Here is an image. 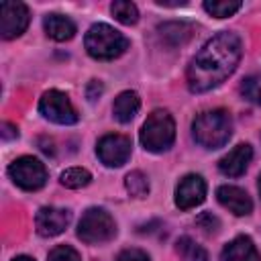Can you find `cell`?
Returning <instances> with one entry per match:
<instances>
[{"label": "cell", "mask_w": 261, "mask_h": 261, "mask_svg": "<svg viewBox=\"0 0 261 261\" xmlns=\"http://www.w3.org/2000/svg\"><path fill=\"white\" fill-rule=\"evenodd\" d=\"M8 175L18 188H22L27 192H35V190L43 188L47 181L45 165L33 155H22V157L14 159L8 167Z\"/></svg>", "instance_id": "8992f818"}, {"label": "cell", "mask_w": 261, "mask_h": 261, "mask_svg": "<svg viewBox=\"0 0 261 261\" xmlns=\"http://www.w3.org/2000/svg\"><path fill=\"white\" fill-rule=\"evenodd\" d=\"M116 234V222L104 208H88L77 222V237L88 243H106Z\"/></svg>", "instance_id": "5b68a950"}, {"label": "cell", "mask_w": 261, "mask_h": 261, "mask_svg": "<svg viewBox=\"0 0 261 261\" xmlns=\"http://www.w3.org/2000/svg\"><path fill=\"white\" fill-rule=\"evenodd\" d=\"M220 261H261V255L249 237L239 234L228 245H224Z\"/></svg>", "instance_id": "5bb4252c"}, {"label": "cell", "mask_w": 261, "mask_h": 261, "mask_svg": "<svg viewBox=\"0 0 261 261\" xmlns=\"http://www.w3.org/2000/svg\"><path fill=\"white\" fill-rule=\"evenodd\" d=\"M243 4L239 0H208L204 2V10L216 18H226V16H232Z\"/></svg>", "instance_id": "ffe728a7"}, {"label": "cell", "mask_w": 261, "mask_h": 261, "mask_svg": "<svg viewBox=\"0 0 261 261\" xmlns=\"http://www.w3.org/2000/svg\"><path fill=\"white\" fill-rule=\"evenodd\" d=\"M110 12L114 14V18L122 24H135L139 20V10L133 2H126V0H118V2H112L110 6Z\"/></svg>", "instance_id": "7402d4cb"}, {"label": "cell", "mask_w": 261, "mask_h": 261, "mask_svg": "<svg viewBox=\"0 0 261 261\" xmlns=\"http://www.w3.org/2000/svg\"><path fill=\"white\" fill-rule=\"evenodd\" d=\"M116 261H149V255L141 249H124L118 253Z\"/></svg>", "instance_id": "484cf974"}, {"label": "cell", "mask_w": 261, "mask_h": 261, "mask_svg": "<svg viewBox=\"0 0 261 261\" xmlns=\"http://www.w3.org/2000/svg\"><path fill=\"white\" fill-rule=\"evenodd\" d=\"M86 51L94 57V59H116L120 57L126 49H128V39L118 33L116 29H112L106 22H96L88 29L86 39H84Z\"/></svg>", "instance_id": "3957f363"}, {"label": "cell", "mask_w": 261, "mask_h": 261, "mask_svg": "<svg viewBox=\"0 0 261 261\" xmlns=\"http://www.w3.org/2000/svg\"><path fill=\"white\" fill-rule=\"evenodd\" d=\"M259 194H261V175H259Z\"/></svg>", "instance_id": "f546056e"}, {"label": "cell", "mask_w": 261, "mask_h": 261, "mask_svg": "<svg viewBox=\"0 0 261 261\" xmlns=\"http://www.w3.org/2000/svg\"><path fill=\"white\" fill-rule=\"evenodd\" d=\"M43 29L47 33V37H51L53 41H69L75 35V24L71 18L63 16V14H47L43 18Z\"/></svg>", "instance_id": "e0dca14e"}, {"label": "cell", "mask_w": 261, "mask_h": 261, "mask_svg": "<svg viewBox=\"0 0 261 261\" xmlns=\"http://www.w3.org/2000/svg\"><path fill=\"white\" fill-rule=\"evenodd\" d=\"M216 198L234 216H247L253 210V202H251L249 194L237 186H220L216 190Z\"/></svg>", "instance_id": "4fadbf2b"}, {"label": "cell", "mask_w": 261, "mask_h": 261, "mask_svg": "<svg viewBox=\"0 0 261 261\" xmlns=\"http://www.w3.org/2000/svg\"><path fill=\"white\" fill-rule=\"evenodd\" d=\"M130 139L124 135H104L96 145V153L104 165L120 167L130 157Z\"/></svg>", "instance_id": "9c48e42d"}, {"label": "cell", "mask_w": 261, "mask_h": 261, "mask_svg": "<svg viewBox=\"0 0 261 261\" xmlns=\"http://www.w3.org/2000/svg\"><path fill=\"white\" fill-rule=\"evenodd\" d=\"M141 145L151 153H163L167 151L175 141V122L167 110H153L143 128H141Z\"/></svg>", "instance_id": "277c9868"}, {"label": "cell", "mask_w": 261, "mask_h": 261, "mask_svg": "<svg viewBox=\"0 0 261 261\" xmlns=\"http://www.w3.org/2000/svg\"><path fill=\"white\" fill-rule=\"evenodd\" d=\"M16 137H18V128L10 122H2V139L10 141V139H16Z\"/></svg>", "instance_id": "83f0119b"}, {"label": "cell", "mask_w": 261, "mask_h": 261, "mask_svg": "<svg viewBox=\"0 0 261 261\" xmlns=\"http://www.w3.org/2000/svg\"><path fill=\"white\" fill-rule=\"evenodd\" d=\"M102 92H104L102 82H100V80H90V84H88V88H86V96H88V100L94 102L96 98H100Z\"/></svg>", "instance_id": "4316f807"}, {"label": "cell", "mask_w": 261, "mask_h": 261, "mask_svg": "<svg viewBox=\"0 0 261 261\" xmlns=\"http://www.w3.org/2000/svg\"><path fill=\"white\" fill-rule=\"evenodd\" d=\"M39 112L55 124H73V122H77V112L71 106V100L67 98V94H63L59 90H49L41 96Z\"/></svg>", "instance_id": "52a82bcc"}, {"label": "cell", "mask_w": 261, "mask_h": 261, "mask_svg": "<svg viewBox=\"0 0 261 261\" xmlns=\"http://www.w3.org/2000/svg\"><path fill=\"white\" fill-rule=\"evenodd\" d=\"M157 33L161 37V41H165L169 47H177V45H186L194 33L196 27L192 22H184V20H171V22H163L157 27Z\"/></svg>", "instance_id": "9a60e30c"}, {"label": "cell", "mask_w": 261, "mask_h": 261, "mask_svg": "<svg viewBox=\"0 0 261 261\" xmlns=\"http://www.w3.org/2000/svg\"><path fill=\"white\" fill-rule=\"evenodd\" d=\"M192 135L204 149L224 147L232 135V118L224 108L204 110L192 122Z\"/></svg>", "instance_id": "7a4b0ae2"}, {"label": "cell", "mask_w": 261, "mask_h": 261, "mask_svg": "<svg viewBox=\"0 0 261 261\" xmlns=\"http://www.w3.org/2000/svg\"><path fill=\"white\" fill-rule=\"evenodd\" d=\"M49 261H82L80 253L69 245H57L49 253Z\"/></svg>", "instance_id": "cb8c5ba5"}, {"label": "cell", "mask_w": 261, "mask_h": 261, "mask_svg": "<svg viewBox=\"0 0 261 261\" xmlns=\"http://www.w3.org/2000/svg\"><path fill=\"white\" fill-rule=\"evenodd\" d=\"M59 181H61V186H65V188H69V190H77V188L88 186V184L92 181V175H90V171L84 169V167H69V169H65V171L61 173Z\"/></svg>", "instance_id": "d6986e66"}, {"label": "cell", "mask_w": 261, "mask_h": 261, "mask_svg": "<svg viewBox=\"0 0 261 261\" xmlns=\"http://www.w3.org/2000/svg\"><path fill=\"white\" fill-rule=\"evenodd\" d=\"M241 94L249 102L261 106V73H253V75L245 77L241 84Z\"/></svg>", "instance_id": "603a6c76"}, {"label": "cell", "mask_w": 261, "mask_h": 261, "mask_svg": "<svg viewBox=\"0 0 261 261\" xmlns=\"http://www.w3.org/2000/svg\"><path fill=\"white\" fill-rule=\"evenodd\" d=\"M12 261H35V259H31V257H27V255H18V257H14Z\"/></svg>", "instance_id": "f1b7e54d"}, {"label": "cell", "mask_w": 261, "mask_h": 261, "mask_svg": "<svg viewBox=\"0 0 261 261\" xmlns=\"http://www.w3.org/2000/svg\"><path fill=\"white\" fill-rule=\"evenodd\" d=\"M206 198V181L198 173H188L175 186V206L179 210L196 208Z\"/></svg>", "instance_id": "30bf717a"}, {"label": "cell", "mask_w": 261, "mask_h": 261, "mask_svg": "<svg viewBox=\"0 0 261 261\" xmlns=\"http://www.w3.org/2000/svg\"><path fill=\"white\" fill-rule=\"evenodd\" d=\"M31 14L27 4L22 2H2L0 4V35L4 39H16L24 33V29L29 27Z\"/></svg>", "instance_id": "ba28073f"}, {"label": "cell", "mask_w": 261, "mask_h": 261, "mask_svg": "<svg viewBox=\"0 0 261 261\" xmlns=\"http://www.w3.org/2000/svg\"><path fill=\"white\" fill-rule=\"evenodd\" d=\"M196 224H198L204 232H208V234L216 232V230H218V226H220L218 218H216V216H212V212H202V214L196 218Z\"/></svg>", "instance_id": "d4e9b609"}, {"label": "cell", "mask_w": 261, "mask_h": 261, "mask_svg": "<svg viewBox=\"0 0 261 261\" xmlns=\"http://www.w3.org/2000/svg\"><path fill=\"white\" fill-rule=\"evenodd\" d=\"M124 188L133 198H145L149 194V179L143 171H130L124 177Z\"/></svg>", "instance_id": "44dd1931"}, {"label": "cell", "mask_w": 261, "mask_h": 261, "mask_svg": "<svg viewBox=\"0 0 261 261\" xmlns=\"http://www.w3.org/2000/svg\"><path fill=\"white\" fill-rule=\"evenodd\" d=\"M69 220H71V212L65 208H57V206H43V208H39V212L35 216L37 232L41 237L61 234L67 228Z\"/></svg>", "instance_id": "8fae6325"}, {"label": "cell", "mask_w": 261, "mask_h": 261, "mask_svg": "<svg viewBox=\"0 0 261 261\" xmlns=\"http://www.w3.org/2000/svg\"><path fill=\"white\" fill-rule=\"evenodd\" d=\"M241 55L243 43L237 33L222 31L214 35L190 61L186 71L188 88L196 94H202L220 86L237 69Z\"/></svg>", "instance_id": "6da1fadb"}, {"label": "cell", "mask_w": 261, "mask_h": 261, "mask_svg": "<svg viewBox=\"0 0 261 261\" xmlns=\"http://www.w3.org/2000/svg\"><path fill=\"white\" fill-rule=\"evenodd\" d=\"M175 251L181 261H208V253L190 237H179L175 243Z\"/></svg>", "instance_id": "ac0fdd59"}, {"label": "cell", "mask_w": 261, "mask_h": 261, "mask_svg": "<svg viewBox=\"0 0 261 261\" xmlns=\"http://www.w3.org/2000/svg\"><path fill=\"white\" fill-rule=\"evenodd\" d=\"M253 159V149L249 143H239L234 149H230L220 161H218V169L220 173L228 175V177H239L245 173V169L249 167Z\"/></svg>", "instance_id": "7c38bea8"}, {"label": "cell", "mask_w": 261, "mask_h": 261, "mask_svg": "<svg viewBox=\"0 0 261 261\" xmlns=\"http://www.w3.org/2000/svg\"><path fill=\"white\" fill-rule=\"evenodd\" d=\"M139 108H141L139 94L133 92V90H124V92H120L116 96V100L112 104V114H114V118L118 122L124 124V122H130L135 118V114L139 112Z\"/></svg>", "instance_id": "2e32d148"}]
</instances>
